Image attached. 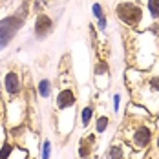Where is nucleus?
Here are the masks:
<instances>
[{
	"label": "nucleus",
	"instance_id": "obj_1",
	"mask_svg": "<svg viewBox=\"0 0 159 159\" xmlns=\"http://www.w3.org/2000/svg\"><path fill=\"white\" fill-rule=\"evenodd\" d=\"M26 22V6H22L16 13L7 15L6 18L0 20V51L7 48V44L13 40L16 33Z\"/></svg>",
	"mask_w": 159,
	"mask_h": 159
},
{
	"label": "nucleus",
	"instance_id": "obj_2",
	"mask_svg": "<svg viewBox=\"0 0 159 159\" xmlns=\"http://www.w3.org/2000/svg\"><path fill=\"white\" fill-rule=\"evenodd\" d=\"M115 13L121 22H125L128 28H137L143 20V9L134 2H123L115 7Z\"/></svg>",
	"mask_w": 159,
	"mask_h": 159
},
{
	"label": "nucleus",
	"instance_id": "obj_3",
	"mask_svg": "<svg viewBox=\"0 0 159 159\" xmlns=\"http://www.w3.org/2000/svg\"><path fill=\"white\" fill-rule=\"evenodd\" d=\"M51 31H53V20H51V16L46 15V13H39L37 20H35V37L42 40Z\"/></svg>",
	"mask_w": 159,
	"mask_h": 159
},
{
	"label": "nucleus",
	"instance_id": "obj_4",
	"mask_svg": "<svg viewBox=\"0 0 159 159\" xmlns=\"http://www.w3.org/2000/svg\"><path fill=\"white\" fill-rule=\"evenodd\" d=\"M75 93H73V90H70V88H64L62 92H59V95H57V106H59V110H66V108H71V106H75Z\"/></svg>",
	"mask_w": 159,
	"mask_h": 159
},
{
	"label": "nucleus",
	"instance_id": "obj_5",
	"mask_svg": "<svg viewBox=\"0 0 159 159\" xmlns=\"http://www.w3.org/2000/svg\"><path fill=\"white\" fill-rule=\"evenodd\" d=\"M4 88L9 95H18L20 93V79L16 71H7L6 80H4Z\"/></svg>",
	"mask_w": 159,
	"mask_h": 159
},
{
	"label": "nucleus",
	"instance_id": "obj_6",
	"mask_svg": "<svg viewBox=\"0 0 159 159\" xmlns=\"http://www.w3.org/2000/svg\"><path fill=\"white\" fill-rule=\"evenodd\" d=\"M134 144L137 146V148H146L148 143H150V139H152V132H150V128L146 126H141L135 130V134H134Z\"/></svg>",
	"mask_w": 159,
	"mask_h": 159
},
{
	"label": "nucleus",
	"instance_id": "obj_7",
	"mask_svg": "<svg viewBox=\"0 0 159 159\" xmlns=\"http://www.w3.org/2000/svg\"><path fill=\"white\" fill-rule=\"evenodd\" d=\"M92 11H93L95 18L99 20V30H104V28H106V16H104V9H102V6H101V4H93Z\"/></svg>",
	"mask_w": 159,
	"mask_h": 159
},
{
	"label": "nucleus",
	"instance_id": "obj_8",
	"mask_svg": "<svg viewBox=\"0 0 159 159\" xmlns=\"http://www.w3.org/2000/svg\"><path fill=\"white\" fill-rule=\"evenodd\" d=\"M49 93H51V82L48 79H42L39 82V95L44 97V99H48Z\"/></svg>",
	"mask_w": 159,
	"mask_h": 159
},
{
	"label": "nucleus",
	"instance_id": "obj_9",
	"mask_svg": "<svg viewBox=\"0 0 159 159\" xmlns=\"http://www.w3.org/2000/svg\"><path fill=\"white\" fill-rule=\"evenodd\" d=\"M146 7H148V13L154 18H159V0H148Z\"/></svg>",
	"mask_w": 159,
	"mask_h": 159
},
{
	"label": "nucleus",
	"instance_id": "obj_10",
	"mask_svg": "<svg viewBox=\"0 0 159 159\" xmlns=\"http://www.w3.org/2000/svg\"><path fill=\"white\" fill-rule=\"evenodd\" d=\"M92 115H93V110H92L90 106H86V108L82 110V125H84V126H88V125H90Z\"/></svg>",
	"mask_w": 159,
	"mask_h": 159
},
{
	"label": "nucleus",
	"instance_id": "obj_11",
	"mask_svg": "<svg viewBox=\"0 0 159 159\" xmlns=\"http://www.w3.org/2000/svg\"><path fill=\"white\" fill-rule=\"evenodd\" d=\"M110 157L111 159H121L123 157V146H119V144H113L110 150Z\"/></svg>",
	"mask_w": 159,
	"mask_h": 159
},
{
	"label": "nucleus",
	"instance_id": "obj_12",
	"mask_svg": "<svg viewBox=\"0 0 159 159\" xmlns=\"http://www.w3.org/2000/svg\"><path fill=\"white\" fill-rule=\"evenodd\" d=\"M106 126H108V117H106V115H101L99 121H97V132L102 134V132L106 130Z\"/></svg>",
	"mask_w": 159,
	"mask_h": 159
},
{
	"label": "nucleus",
	"instance_id": "obj_13",
	"mask_svg": "<svg viewBox=\"0 0 159 159\" xmlns=\"http://www.w3.org/2000/svg\"><path fill=\"white\" fill-rule=\"evenodd\" d=\"M11 150H13V146L9 143H6L2 148H0V159H7L9 156H11Z\"/></svg>",
	"mask_w": 159,
	"mask_h": 159
},
{
	"label": "nucleus",
	"instance_id": "obj_14",
	"mask_svg": "<svg viewBox=\"0 0 159 159\" xmlns=\"http://www.w3.org/2000/svg\"><path fill=\"white\" fill-rule=\"evenodd\" d=\"M90 150H92V148H90V144L82 143V144H80V148H79V156H80V157H88V156H90Z\"/></svg>",
	"mask_w": 159,
	"mask_h": 159
},
{
	"label": "nucleus",
	"instance_id": "obj_15",
	"mask_svg": "<svg viewBox=\"0 0 159 159\" xmlns=\"http://www.w3.org/2000/svg\"><path fill=\"white\" fill-rule=\"evenodd\" d=\"M49 148H51L49 146V141L46 139L44 144H42V159H49Z\"/></svg>",
	"mask_w": 159,
	"mask_h": 159
},
{
	"label": "nucleus",
	"instance_id": "obj_16",
	"mask_svg": "<svg viewBox=\"0 0 159 159\" xmlns=\"http://www.w3.org/2000/svg\"><path fill=\"white\" fill-rule=\"evenodd\" d=\"M106 70H108V68H106V64H104V62H99V64H97V70H95V71L101 75V73H106Z\"/></svg>",
	"mask_w": 159,
	"mask_h": 159
},
{
	"label": "nucleus",
	"instance_id": "obj_17",
	"mask_svg": "<svg viewBox=\"0 0 159 159\" xmlns=\"http://www.w3.org/2000/svg\"><path fill=\"white\" fill-rule=\"evenodd\" d=\"M119 102H121V97H119V95H113V110H115V111L119 110Z\"/></svg>",
	"mask_w": 159,
	"mask_h": 159
},
{
	"label": "nucleus",
	"instance_id": "obj_18",
	"mask_svg": "<svg viewBox=\"0 0 159 159\" xmlns=\"http://www.w3.org/2000/svg\"><path fill=\"white\" fill-rule=\"evenodd\" d=\"M157 146H159V137H157Z\"/></svg>",
	"mask_w": 159,
	"mask_h": 159
}]
</instances>
